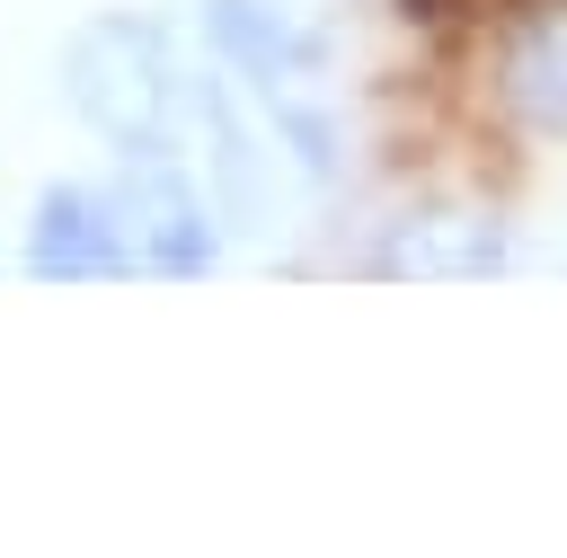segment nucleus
<instances>
[{"instance_id":"1","label":"nucleus","mask_w":567,"mask_h":558,"mask_svg":"<svg viewBox=\"0 0 567 558\" xmlns=\"http://www.w3.org/2000/svg\"><path fill=\"white\" fill-rule=\"evenodd\" d=\"M204 53L248 89L266 133L310 186H337L346 168V124L328 89V35L301 18V0H204Z\"/></svg>"},{"instance_id":"2","label":"nucleus","mask_w":567,"mask_h":558,"mask_svg":"<svg viewBox=\"0 0 567 558\" xmlns=\"http://www.w3.org/2000/svg\"><path fill=\"white\" fill-rule=\"evenodd\" d=\"M62 97L115 159H159V151H186L195 71L177 62L151 9H89L62 35Z\"/></svg>"},{"instance_id":"4","label":"nucleus","mask_w":567,"mask_h":558,"mask_svg":"<svg viewBox=\"0 0 567 558\" xmlns=\"http://www.w3.org/2000/svg\"><path fill=\"white\" fill-rule=\"evenodd\" d=\"M514 266V221L487 195H416L381 221V239L363 248V275L381 283H487Z\"/></svg>"},{"instance_id":"3","label":"nucleus","mask_w":567,"mask_h":558,"mask_svg":"<svg viewBox=\"0 0 567 558\" xmlns=\"http://www.w3.org/2000/svg\"><path fill=\"white\" fill-rule=\"evenodd\" d=\"M478 97L523 142H567V0H487Z\"/></svg>"},{"instance_id":"6","label":"nucleus","mask_w":567,"mask_h":558,"mask_svg":"<svg viewBox=\"0 0 567 558\" xmlns=\"http://www.w3.org/2000/svg\"><path fill=\"white\" fill-rule=\"evenodd\" d=\"M18 266H27L35 283H124V275H133V239H124L115 186H89V177L35 186Z\"/></svg>"},{"instance_id":"5","label":"nucleus","mask_w":567,"mask_h":558,"mask_svg":"<svg viewBox=\"0 0 567 558\" xmlns=\"http://www.w3.org/2000/svg\"><path fill=\"white\" fill-rule=\"evenodd\" d=\"M106 186H115V204H124L133 275H151V283H204V275L221 266V204H213V186L186 177V151L124 159Z\"/></svg>"}]
</instances>
